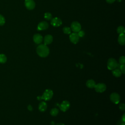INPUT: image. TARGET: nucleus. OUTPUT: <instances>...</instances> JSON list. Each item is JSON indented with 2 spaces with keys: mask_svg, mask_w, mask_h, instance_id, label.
<instances>
[{
  "mask_svg": "<svg viewBox=\"0 0 125 125\" xmlns=\"http://www.w3.org/2000/svg\"><path fill=\"white\" fill-rule=\"evenodd\" d=\"M69 39L72 43L76 44L79 41V37L78 36L77 33L74 32L69 35Z\"/></svg>",
  "mask_w": 125,
  "mask_h": 125,
  "instance_id": "nucleus-9",
  "label": "nucleus"
},
{
  "mask_svg": "<svg viewBox=\"0 0 125 125\" xmlns=\"http://www.w3.org/2000/svg\"><path fill=\"white\" fill-rule=\"evenodd\" d=\"M125 114H124L121 118V120L123 123H125Z\"/></svg>",
  "mask_w": 125,
  "mask_h": 125,
  "instance_id": "nucleus-28",
  "label": "nucleus"
},
{
  "mask_svg": "<svg viewBox=\"0 0 125 125\" xmlns=\"http://www.w3.org/2000/svg\"><path fill=\"white\" fill-rule=\"evenodd\" d=\"M43 41H44V44L45 45L49 44L51 43H52L53 41V37L51 35H45Z\"/></svg>",
  "mask_w": 125,
  "mask_h": 125,
  "instance_id": "nucleus-13",
  "label": "nucleus"
},
{
  "mask_svg": "<svg viewBox=\"0 0 125 125\" xmlns=\"http://www.w3.org/2000/svg\"><path fill=\"white\" fill-rule=\"evenodd\" d=\"M110 100L113 103L118 104L120 101V96L117 93L113 92L110 95Z\"/></svg>",
  "mask_w": 125,
  "mask_h": 125,
  "instance_id": "nucleus-5",
  "label": "nucleus"
},
{
  "mask_svg": "<svg viewBox=\"0 0 125 125\" xmlns=\"http://www.w3.org/2000/svg\"><path fill=\"white\" fill-rule=\"evenodd\" d=\"M117 32L118 34H124L125 32V27L123 26H120L117 28Z\"/></svg>",
  "mask_w": 125,
  "mask_h": 125,
  "instance_id": "nucleus-20",
  "label": "nucleus"
},
{
  "mask_svg": "<svg viewBox=\"0 0 125 125\" xmlns=\"http://www.w3.org/2000/svg\"><path fill=\"white\" fill-rule=\"evenodd\" d=\"M50 113L52 116H56L59 113V109L57 108H53L50 110Z\"/></svg>",
  "mask_w": 125,
  "mask_h": 125,
  "instance_id": "nucleus-18",
  "label": "nucleus"
},
{
  "mask_svg": "<svg viewBox=\"0 0 125 125\" xmlns=\"http://www.w3.org/2000/svg\"><path fill=\"white\" fill-rule=\"evenodd\" d=\"M119 107L120 110L124 111L125 109V105L123 103H120L119 105Z\"/></svg>",
  "mask_w": 125,
  "mask_h": 125,
  "instance_id": "nucleus-26",
  "label": "nucleus"
},
{
  "mask_svg": "<svg viewBox=\"0 0 125 125\" xmlns=\"http://www.w3.org/2000/svg\"><path fill=\"white\" fill-rule=\"evenodd\" d=\"M71 29L75 33L78 32L81 29V25L78 21H73L71 24Z\"/></svg>",
  "mask_w": 125,
  "mask_h": 125,
  "instance_id": "nucleus-7",
  "label": "nucleus"
},
{
  "mask_svg": "<svg viewBox=\"0 0 125 125\" xmlns=\"http://www.w3.org/2000/svg\"><path fill=\"white\" fill-rule=\"evenodd\" d=\"M121 0H117V1H119V2L121 1Z\"/></svg>",
  "mask_w": 125,
  "mask_h": 125,
  "instance_id": "nucleus-33",
  "label": "nucleus"
},
{
  "mask_svg": "<svg viewBox=\"0 0 125 125\" xmlns=\"http://www.w3.org/2000/svg\"><path fill=\"white\" fill-rule=\"evenodd\" d=\"M70 103L66 100L62 101L61 104L59 105V108L60 110L63 112L66 111L70 107Z\"/></svg>",
  "mask_w": 125,
  "mask_h": 125,
  "instance_id": "nucleus-6",
  "label": "nucleus"
},
{
  "mask_svg": "<svg viewBox=\"0 0 125 125\" xmlns=\"http://www.w3.org/2000/svg\"><path fill=\"white\" fill-rule=\"evenodd\" d=\"M118 42L120 44L124 45L125 44V34H121L118 37Z\"/></svg>",
  "mask_w": 125,
  "mask_h": 125,
  "instance_id": "nucleus-16",
  "label": "nucleus"
},
{
  "mask_svg": "<svg viewBox=\"0 0 125 125\" xmlns=\"http://www.w3.org/2000/svg\"><path fill=\"white\" fill-rule=\"evenodd\" d=\"M26 8L28 10H32L35 7V2L33 0H25L24 2Z\"/></svg>",
  "mask_w": 125,
  "mask_h": 125,
  "instance_id": "nucleus-8",
  "label": "nucleus"
},
{
  "mask_svg": "<svg viewBox=\"0 0 125 125\" xmlns=\"http://www.w3.org/2000/svg\"><path fill=\"white\" fill-rule=\"evenodd\" d=\"M33 41L36 44H40L43 41V38L41 34H36L33 36Z\"/></svg>",
  "mask_w": 125,
  "mask_h": 125,
  "instance_id": "nucleus-12",
  "label": "nucleus"
},
{
  "mask_svg": "<svg viewBox=\"0 0 125 125\" xmlns=\"http://www.w3.org/2000/svg\"><path fill=\"white\" fill-rule=\"evenodd\" d=\"M7 61V57L5 54H0V63H4Z\"/></svg>",
  "mask_w": 125,
  "mask_h": 125,
  "instance_id": "nucleus-19",
  "label": "nucleus"
},
{
  "mask_svg": "<svg viewBox=\"0 0 125 125\" xmlns=\"http://www.w3.org/2000/svg\"><path fill=\"white\" fill-rule=\"evenodd\" d=\"M27 108L29 111H32L33 110V107L31 105H28V106H27Z\"/></svg>",
  "mask_w": 125,
  "mask_h": 125,
  "instance_id": "nucleus-30",
  "label": "nucleus"
},
{
  "mask_svg": "<svg viewBox=\"0 0 125 125\" xmlns=\"http://www.w3.org/2000/svg\"><path fill=\"white\" fill-rule=\"evenodd\" d=\"M48 26L49 25L48 23L45 21H43L38 24L37 29L38 30H43L47 29Z\"/></svg>",
  "mask_w": 125,
  "mask_h": 125,
  "instance_id": "nucleus-11",
  "label": "nucleus"
},
{
  "mask_svg": "<svg viewBox=\"0 0 125 125\" xmlns=\"http://www.w3.org/2000/svg\"><path fill=\"white\" fill-rule=\"evenodd\" d=\"M120 125H125V123H123V122H122V123Z\"/></svg>",
  "mask_w": 125,
  "mask_h": 125,
  "instance_id": "nucleus-32",
  "label": "nucleus"
},
{
  "mask_svg": "<svg viewBox=\"0 0 125 125\" xmlns=\"http://www.w3.org/2000/svg\"><path fill=\"white\" fill-rule=\"evenodd\" d=\"M5 22L4 17L1 14H0V25H3Z\"/></svg>",
  "mask_w": 125,
  "mask_h": 125,
  "instance_id": "nucleus-23",
  "label": "nucleus"
},
{
  "mask_svg": "<svg viewBox=\"0 0 125 125\" xmlns=\"http://www.w3.org/2000/svg\"><path fill=\"white\" fill-rule=\"evenodd\" d=\"M62 30L63 33L66 34H70L71 32V29L69 27H64L63 28Z\"/></svg>",
  "mask_w": 125,
  "mask_h": 125,
  "instance_id": "nucleus-21",
  "label": "nucleus"
},
{
  "mask_svg": "<svg viewBox=\"0 0 125 125\" xmlns=\"http://www.w3.org/2000/svg\"><path fill=\"white\" fill-rule=\"evenodd\" d=\"M78 36L80 37H83L85 34L83 30H80L78 32H77Z\"/></svg>",
  "mask_w": 125,
  "mask_h": 125,
  "instance_id": "nucleus-27",
  "label": "nucleus"
},
{
  "mask_svg": "<svg viewBox=\"0 0 125 125\" xmlns=\"http://www.w3.org/2000/svg\"><path fill=\"white\" fill-rule=\"evenodd\" d=\"M56 125H65L64 124H63V123H58L56 124Z\"/></svg>",
  "mask_w": 125,
  "mask_h": 125,
  "instance_id": "nucleus-31",
  "label": "nucleus"
},
{
  "mask_svg": "<svg viewBox=\"0 0 125 125\" xmlns=\"http://www.w3.org/2000/svg\"><path fill=\"white\" fill-rule=\"evenodd\" d=\"M51 24L54 27H58L61 25L62 23V21L61 20V19L56 17L54 18H53L51 20Z\"/></svg>",
  "mask_w": 125,
  "mask_h": 125,
  "instance_id": "nucleus-10",
  "label": "nucleus"
},
{
  "mask_svg": "<svg viewBox=\"0 0 125 125\" xmlns=\"http://www.w3.org/2000/svg\"><path fill=\"white\" fill-rule=\"evenodd\" d=\"M94 88L97 92L103 93L105 91L106 89V86L104 83H100L96 84Z\"/></svg>",
  "mask_w": 125,
  "mask_h": 125,
  "instance_id": "nucleus-4",
  "label": "nucleus"
},
{
  "mask_svg": "<svg viewBox=\"0 0 125 125\" xmlns=\"http://www.w3.org/2000/svg\"><path fill=\"white\" fill-rule=\"evenodd\" d=\"M119 69L121 70L122 74H125V64H120Z\"/></svg>",
  "mask_w": 125,
  "mask_h": 125,
  "instance_id": "nucleus-24",
  "label": "nucleus"
},
{
  "mask_svg": "<svg viewBox=\"0 0 125 125\" xmlns=\"http://www.w3.org/2000/svg\"><path fill=\"white\" fill-rule=\"evenodd\" d=\"M52 15L51 13H49V12H46L44 14V18L47 20H50L52 19Z\"/></svg>",
  "mask_w": 125,
  "mask_h": 125,
  "instance_id": "nucleus-22",
  "label": "nucleus"
},
{
  "mask_svg": "<svg viewBox=\"0 0 125 125\" xmlns=\"http://www.w3.org/2000/svg\"><path fill=\"white\" fill-rule=\"evenodd\" d=\"M37 54L42 58L46 57L49 53V49L46 45L41 44L38 46L36 49Z\"/></svg>",
  "mask_w": 125,
  "mask_h": 125,
  "instance_id": "nucleus-1",
  "label": "nucleus"
},
{
  "mask_svg": "<svg viewBox=\"0 0 125 125\" xmlns=\"http://www.w3.org/2000/svg\"><path fill=\"white\" fill-rule=\"evenodd\" d=\"M119 62L120 64H125V57L124 56H121L119 58Z\"/></svg>",
  "mask_w": 125,
  "mask_h": 125,
  "instance_id": "nucleus-25",
  "label": "nucleus"
},
{
  "mask_svg": "<svg viewBox=\"0 0 125 125\" xmlns=\"http://www.w3.org/2000/svg\"><path fill=\"white\" fill-rule=\"evenodd\" d=\"M47 107V105L45 102H41L39 104V106H38L39 110L41 112H44L46 110Z\"/></svg>",
  "mask_w": 125,
  "mask_h": 125,
  "instance_id": "nucleus-14",
  "label": "nucleus"
},
{
  "mask_svg": "<svg viewBox=\"0 0 125 125\" xmlns=\"http://www.w3.org/2000/svg\"><path fill=\"white\" fill-rule=\"evenodd\" d=\"M53 95V92L52 90L49 89H46L41 96V99H43L45 101H48L52 99Z\"/></svg>",
  "mask_w": 125,
  "mask_h": 125,
  "instance_id": "nucleus-2",
  "label": "nucleus"
},
{
  "mask_svg": "<svg viewBox=\"0 0 125 125\" xmlns=\"http://www.w3.org/2000/svg\"><path fill=\"white\" fill-rule=\"evenodd\" d=\"M112 73L113 75L114 76H115V77H120L122 75V73L121 72V71L119 69V68H117L112 70Z\"/></svg>",
  "mask_w": 125,
  "mask_h": 125,
  "instance_id": "nucleus-17",
  "label": "nucleus"
},
{
  "mask_svg": "<svg viewBox=\"0 0 125 125\" xmlns=\"http://www.w3.org/2000/svg\"><path fill=\"white\" fill-rule=\"evenodd\" d=\"M96 85L95 82L92 79H89L86 82V85L87 87L89 88H94Z\"/></svg>",
  "mask_w": 125,
  "mask_h": 125,
  "instance_id": "nucleus-15",
  "label": "nucleus"
},
{
  "mask_svg": "<svg viewBox=\"0 0 125 125\" xmlns=\"http://www.w3.org/2000/svg\"><path fill=\"white\" fill-rule=\"evenodd\" d=\"M117 61L114 58H109L107 62V67L109 70H112L118 67Z\"/></svg>",
  "mask_w": 125,
  "mask_h": 125,
  "instance_id": "nucleus-3",
  "label": "nucleus"
},
{
  "mask_svg": "<svg viewBox=\"0 0 125 125\" xmlns=\"http://www.w3.org/2000/svg\"><path fill=\"white\" fill-rule=\"evenodd\" d=\"M116 0H106V1L108 3H113Z\"/></svg>",
  "mask_w": 125,
  "mask_h": 125,
  "instance_id": "nucleus-29",
  "label": "nucleus"
}]
</instances>
